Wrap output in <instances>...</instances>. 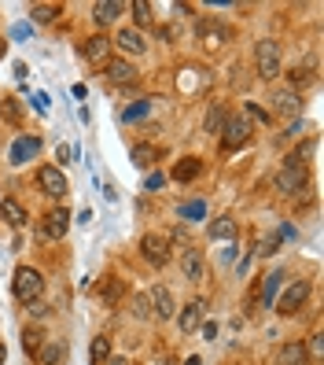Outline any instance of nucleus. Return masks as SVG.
Here are the masks:
<instances>
[{
    "instance_id": "obj_1",
    "label": "nucleus",
    "mask_w": 324,
    "mask_h": 365,
    "mask_svg": "<svg viewBox=\"0 0 324 365\" xmlns=\"http://www.w3.org/2000/svg\"><path fill=\"white\" fill-rule=\"evenodd\" d=\"M254 74L262 81H273V78L284 74V52H280V41L262 37L254 45Z\"/></svg>"
},
{
    "instance_id": "obj_2",
    "label": "nucleus",
    "mask_w": 324,
    "mask_h": 365,
    "mask_svg": "<svg viewBox=\"0 0 324 365\" xmlns=\"http://www.w3.org/2000/svg\"><path fill=\"white\" fill-rule=\"evenodd\" d=\"M273 188L280 192V196H298L302 188H306V159H298V155H291V159H284V166L276 170V178H273Z\"/></svg>"
},
{
    "instance_id": "obj_3",
    "label": "nucleus",
    "mask_w": 324,
    "mask_h": 365,
    "mask_svg": "<svg viewBox=\"0 0 324 365\" xmlns=\"http://www.w3.org/2000/svg\"><path fill=\"white\" fill-rule=\"evenodd\" d=\"M11 292H15V299L23 307H30V303H37V299L45 295V277H41V269H33V266H19L15 281H11Z\"/></svg>"
},
{
    "instance_id": "obj_4",
    "label": "nucleus",
    "mask_w": 324,
    "mask_h": 365,
    "mask_svg": "<svg viewBox=\"0 0 324 365\" xmlns=\"http://www.w3.org/2000/svg\"><path fill=\"white\" fill-rule=\"evenodd\" d=\"M251 140V118L240 111V115H229L225 130H221V148L225 152H236V148H244Z\"/></svg>"
},
{
    "instance_id": "obj_5",
    "label": "nucleus",
    "mask_w": 324,
    "mask_h": 365,
    "mask_svg": "<svg viewBox=\"0 0 324 365\" xmlns=\"http://www.w3.org/2000/svg\"><path fill=\"white\" fill-rule=\"evenodd\" d=\"M306 299H310V281H291V284H288V292L280 295L276 314H280V317H295L302 307H306Z\"/></svg>"
},
{
    "instance_id": "obj_6",
    "label": "nucleus",
    "mask_w": 324,
    "mask_h": 365,
    "mask_svg": "<svg viewBox=\"0 0 324 365\" xmlns=\"http://www.w3.org/2000/svg\"><path fill=\"white\" fill-rule=\"evenodd\" d=\"M140 255H144V262H151V266H166L169 262V240L162 232H144L140 236Z\"/></svg>"
},
{
    "instance_id": "obj_7",
    "label": "nucleus",
    "mask_w": 324,
    "mask_h": 365,
    "mask_svg": "<svg viewBox=\"0 0 324 365\" xmlns=\"http://www.w3.org/2000/svg\"><path fill=\"white\" fill-rule=\"evenodd\" d=\"M37 185H41V192H45L48 200H63V196L70 192L67 174H63L59 166H41V170H37Z\"/></svg>"
},
{
    "instance_id": "obj_8",
    "label": "nucleus",
    "mask_w": 324,
    "mask_h": 365,
    "mask_svg": "<svg viewBox=\"0 0 324 365\" xmlns=\"http://www.w3.org/2000/svg\"><path fill=\"white\" fill-rule=\"evenodd\" d=\"M67 229H70V210L56 207V210H48V218H45V225L37 229V236H45V240H63Z\"/></svg>"
},
{
    "instance_id": "obj_9",
    "label": "nucleus",
    "mask_w": 324,
    "mask_h": 365,
    "mask_svg": "<svg viewBox=\"0 0 324 365\" xmlns=\"http://www.w3.org/2000/svg\"><path fill=\"white\" fill-rule=\"evenodd\" d=\"M147 299H151V310H155V317H159V321H169V317L177 314V303H174V292H169L166 284H151Z\"/></svg>"
},
{
    "instance_id": "obj_10",
    "label": "nucleus",
    "mask_w": 324,
    "mask_h": 365,
    "mask_svg": "<svg viewBox=\"0 0 324 365\" xmlns=\"http://www.w3.org/2000/svg\"><path fill=\"white\" fill-rule=\"evenodd\" d=\"M81 56L93 63V67H107L111 63V37H103V34H96V37H89L81 45Z\"/></svg>"
},
{
    "instance_id": "obj_11",
    "label": "nucleus",
    "mask_w": 324,
    "mask_h": 365,
    "mask_svg": "<svg viewBox=\"0 0 324 365\" xmlns=\"http://www.w3.org/2000/svg\"><path fill=\"white\" fill-rule=\"evenodd\" d=\"M203 273H207L203 251H196V247H184V251H181V277H184L188 284H199V281H203Z\"/></svg>"
},
{
    "instance_id": "obj_12",
    "label": "nucleus",
    "mask_w": 324,
    "mask_h": 365,
    "mask_svg": "<svg viewBox=\"0 0 324 365\" xmlns=\"http://www.w3.org/2000/svg\"><path fill=\"white\" fill-rule=\"evenodd\" d=\"M177 317V329L184 332V336H192V332H196L199 325H203V317H207V303H203V299H192V303L181 310V314H174Z\"/></svg>"
},
{
    "instance_id": "obj_13",
    "label": "nucleus",
    "mask_w": 324,
    "mask_h": 365,
    "mask_svg": "<svg viewBox=\"0 0 324 365\" xmlns=\"http://www.w3.org/2000/svg\"><path fill=\"white\" fill-rule=\"evenodd\" d=\"M111 48H122L125 56H144V34L137 30V26H122L118 34H115V41H111Z\"/></svg>"
},
{
    "instance_id": "obj_14",
    "label": "nucleus",
    "mask_w": 324,
    "mask_h": 365,
    "mask_svg": "<svg viewBox=\"0 0 324 365\" xmlns=\"http://www.w3.org/2000/svg\"><path fill=\"white\" fill-rule=\"evenodd\" d=\"M103 78L107 85H137V67L129 59H111L103 67Z\"/></svg>"
},
{
    "instance_id": "obj_15",
    "label": "nucleus",
    "mask_w": 324,
    "mask_h": 365,
    "mask_svg": "<svg viewBox=\"0 0 324 365\" xmlns=\"http://www.w3.org/2000/svg\"><path fill=\"white\" fill-rule=\"evenodd\" d=\"M306 361H310V354H306V343H302V339L280 343L276 358H273V365H306Z\"/></svg>"
},
{
    "instance_id": "obj_16",
    "label": "nucleus",
    "mask_w": 324,
    "mask_h": 365,
    "mask_svg": "<svg viewBox=\"0 0 324 365\" xmlns=\"http://www.w3.org/2000/svg\"><path fill=\"white\" fill-rule=\"evenodd\" d=\"M273 115H280V118H295V115H302V93H291V89L273 93Z\"/></svg>"
},
{
    "instance_id": "obj_17",
    "label": "nucleus",
    "mask_w": 324,
    "mask_h": 365,
    "mask_svg": "<svg viewBox=\"0 0 324 365\" xmlns=\"http://www.w3.org/2000/svg\"><path fill=\"white\" fill-rule=\"evenodd\" d=\"M37 152H41V140L30 137V133H23V137L15 140V148H11V166H26Z\"/></svg>"
},
{
    "instance_id": "obj_18",
    "label": "nucleus",
    "mask_w": 324,
    "mask_h": 365,
    "mask_svg": "<svg viewBox=\"0 0 324 365\" xmlns=\"http://www.w3.org/2000/svg\"><path fill=\"white\" fill-rule=\"evenodd\" d=\"M125 8L129 4H122V0H96V4H93V19L100 26H111L118 15H125Z\"/></svg>"
},
{
    "instance_id": "obj_19",
    "label": "nucleus",
    "mask_w": 324,
    "mask_h": 365,
    "mask_svg": "<svg viewBox=\"0 0 324 365\" xmlns=\"http://www.w3.org/2000/svg\"><path fill=\"white\" fill-rule=\"evenodd\" d=\"M0 218H4L11 229H23L30 222V214H26V207L19 200H0Z\"/></svg>"
},
{
    "instance_id": "obj_20",
    "label": "nucleus",
    "mask_w": 324,
    "mask_h": 365,
    "mask_svg": "<svg viewBox=\"0 0 324 365\" xmlns=\"http://www.w3.org/2000/svg\"><path fill=\"white\" fill-rule=\"evenodd\" d=\"M203 174V159H196V155H188V159H181L174 170H169V178L174 181H181V185H188V181H196Z\"/></svg>"
},
{
    "instance_id": "obj_21",
    "label": "nucleus",
    "mask_w": 324,
    "mask_h": 365,
    "mask_svg": "<svg viewBox=\"0 0 324 365\" xmlns=\"http://www.w3.org/2000/svg\"><path fill=\"white\" fill-rule=\"evenodd\" d=\"M63 358H67V339H45V347L37 351L41 365H59Z\"/></svg>"
},
{
    "instance_id": "obj_22",
    "label": "nucleus",
    "mask_w": 324,
    "mask_h": 365,
    "mask_svg": "<svg viewBox=\"0 0 324 365\" xmlns=\"http://www.w3.org/2000/svg\"><path fill=\"white\" fill-rule=\"evenodd\" d=\"M225 122H229V111H225V103H210V111H207V118H203V133H214V137H221Z\"/></svg>"
},
{
    "instance_id": "obj_23",
    "label": "nucleus",
    "mask_w": 324,
    "mask_h": 365,
    "mask_svg": "<svg viewBox=\"0 0 324 365\" xmlns=\"http://www.w3.org/2000/svg\"><path fill=\"white\" fill-rule=\"evenodd\" d=\"M199 41H203V48H221L225 30H221L218 19H210V23H199Z\"/></svg>"
},
{
    "instance_id": "obj_24",
    "label": "nucleus",
    "mask_w": 324,
    "mask_h": 365,
    "mask_svg": "<svg viewBox=\"0 0 324 365\" xmlns=\"http://www.w3.org/2000/svg\"><path fill=\"white\" fill-rule=\"evenodd\" d=\"M236 232H240V225H236L229 214H221V218H214V225H210V240H232Z\"/></svg>"
},
{
    "instance_id": "obj_25",
    "label": "nucleus",
    "mask_w": 324,
    "mask_h": 365,
    "mask_svg": "<svg viewBox=\"0 0 324 365\" xmlns=\"http://www.w3.org/2000/svg\"><path fill=\"white\" fill-rule=\"evenodd\" d=\"M129 159H133V166H140V170H151V166H155V159H159V148H151V144H137L133 152H129Z\"/></svg>"
},
{
    "instance_id": "obj_26",
    "label": "nucleus",
    "mask_w": 324,
    "mask_h": 365,
    "mask_svg": "<svg viewBox=\"0 0 324 365\" xmlns=\"http://www.w3.org/2000/svg\"><path fill=\"white\" fill-rule=\"evenodd\" d=\"M41 347H45V332H41L37 325H26V329H23V351L33 358Z\"/></svg>"
},
{
    "instance_id": "obj_27",
    "label": "nucleus",
    "mask_w": 324,
    "mask_h": 365,
    "mask_svg": "<svg viewBox=\"0 0 324 365\" xmlns=\"http://www.w3.org/2000/svg\"><path fill=\"white\" fill-rule=\"evenodd\" d=\"M177 218H181V222H203V218H207V203H203V200L181 203V207H177Z\"/></svg>"
},
{
    "instance_id": "obj_28",
    "label": "nucleus",
    "mask_w": 324,
    "mask_h": 365,
    "mask_svg": "<svg viewBox=\"0 0 324 365\" xmlns=\"http://www.w3.org/2000/svg\"><path fill=\"white\" fill-rule=\"evenodd\" d=\"M56 15H63V4H33L30 8V19H33V23H41V26L56 23Z\"/></svg>"
},
{
    "instance_id": "obj_29",
    "label": "nucleus",
    "mask_w": 324,
    "mask_h": 365,
    "mask_svg": "<svg viewBox=\"0 0 324 365\" xmlns=\"http://www.w3.org/2000/svg\"><path fill=\"white\" fill-rule=\"evenodd\" d=\"M107 358H111V339H107V336H96V339L89 343V361H93V365H103Z\"/></svg>"
},
{
    "instance_id": "obj_30",
    "label": "nucleus",
    "mask_w": 324,
    "mask_h": 365,
    "mask_svg": "<svg viewBox=\"0 0 324 365\" xmlns=\"http://www.w3.org/2000/svg\"><path fill=\"white\" fill-rule=\"evenodd\" d=\"M125 11H133L137 26H151V19H155V15H151V4H147V0H133V4H129Z\"/></svg>"
},
{
    "instance_id": "obj_31",
    "label": "nucleus",
    "mask_w": 324,
    "mask_h": 365,
    "mask_svg": "<svg viewBox=\"0 0 324 365\" xmlns=\"http://www.w3.org/2000/svg\"><path fill=\"white\" fill-rule=\"evenodd\" d=\"M280 281H284V273H269V277H266V284H262V303H266V307H273Z\"/></svg>"
},
{
    "instance_id": "obj_32",
    "label": "nucleus",
    "mask_w": 324,
    "mask_h": 365,
    "mask_svg": "<svg viewBox=\"0 0 324 365\" xmlns=\"http://www.w3.org/2000/svg\"><path fill=\"white\" fill-rule=\"evenodd\" d=\"M310 78H313L310 71H298V67H295V71L288 74V81H291V93H298V89H302V85H310Z\"/></svg>"
},
{
    "instance_id": "obj_33",
    "label": "nucleus",
    "mask_w": 324,
    "mask_h": 365,
    "mask_svg": "<svg viewBox=\"0 0 324 365\" xmlns=\"http://www.w3.org/2000/svg\"><path fill=\"white\" fill-rule=\"evenodd\" d=\"M151 111V103L144 100V103H137V107H129V111H122V122H133V118H140V115H147Z\"/></svg>"
},
{
    "instance_id": "obj_34",
    "label": "nucleus",
    "mask_w": 324,
    "mask_h": 365,
    "mask_svg": "<svg viewBox=\"0 0 324 365\" xmlns=\"http://www.w3.org/2000/svg\"><path fill=\"white\" fill-rule=\"evenodd\" d=\"M133 314H137V317H151V299H147V295H137V299H133Z\"/></svg>"
},
{
    "instance_id": "obj_35",
    "label": "nucleus",
    "mask_w": 324,
    "mask_h": 365,
    "mask_svg": "<svg viewBox=\"0 0 324 365\" xmlns=\"http://www.w3.org/2000/svg\"><path fill=\"white\" fill-rule=\"evenodd\" d=\"M244 115H247V118H258V122H266V125H269V111H262L258 103H244Z\"/></svg>"
},
{
    "instance_id": "obj_36",
    "label": "nucleus",
    "mask_w": 324,
    "mask_h": 365,
    "mask_svg": "<svg viewBox=\"0 0 324 365\" xmlns=\"http://www.w3.org/2000/svg\"><path fill=\"white\" fill-rule=\"evenodd\" d=\"M103 299H107V303H118V281H115V277H107V281H103Z\"/></svg>"
},
{
    "instance_id": "obj_37",
    "label": "nucleus",
    "mask_w": 324,
    "mask_h": 365,
    "mask_svg": "<svg viewBox=\"0 0 324 365\" xmlns=\"http://www.w3.org/2000/svg\"><path fill=\"white\" fill-rule=\"evenodd\" d=\"M276 247H280V240H276V236H269V240L258 244V255H276Z\"/></svg>"
},
{
    "instance_id": "obj_38",
    "label": "nucleus",
    "mask_w": 324,
    "mask_h": 365,
    "mask_svg": "<svg viewBox=\"0 0 324 365\" xmlns=\"http://www.w3.org/2000/svg\"><path fill=\"white\" fill-rule=\"evenodd\" d=\"M162 185H166V178H162V174H147V181H144V188H147V192H151V188H162Z\"/></svg>"
},
{
    "instance_id": "obj_39",
    "label": "nucleus",
    "mask_w": 324,
    "mask_h": 365,
    "mask_svg": "<svg viewBox=\"0 0 324 365\" xmlns=\"http://www.w3.org/2000/svg\"><path fill=\"white\" fill-rule=\"evenodd\" d=\"M320 336H310V347H306V354H313V358H320Z\"/></svg>"
},
{
    "instance_id": "obj_40",
    "label": "nucleus",
    "mask_w": 324,
    "mask_h": 365,
    "mask_svg": "<svg viewBox=\"0 0 324 365\" xmlns=\"http://www.w3.org/2000/svg\"><path fill=\"white\" fill-rule=\"evenodd\" d=\"M30 314H33V317H45V314H48V307L37 299V303H30Z\"/></svg>"
},
{
    "instance_id": "obj_41",
    "label": "nucleus",
    "mask_w": 324,
    "mask_h": 365,
    "mask_svg": "<svg viewBox=\"0 0 324 365\" xmlns=\"http://www.w3.org/2000/svg\"><path fill=\"white\" fill-rule=\"evenodd\" d=\"M203 336L214 339V336H218V325H214V321H210V325H203Z\"/></svg>"
},
{
    "instance_id": "obj_42",
    "label": "nucleus",
    "mask_w": 324,
    "mask_h": 365,
    "mask_svg": "<svg viewBox=\"0 0 324 365\" xmlns=\"http://www.w3.org/2000/svg\"><path fill=\"white\" fill-rule=\"evenodd\" d=\"M4 358H8V351H4V343H0V365H4Z\"/></svg>"
},
{
    "instance_id": "obj_43",
    "label": "nucleus",
    "mask_w": 324,
    "mask_h": 365,
    "mask_svg": "<svg viewBox=\"0 0 324 365\" xmlns=\"http://www.w3.org/2000/svg\"><path fill=\"white\" fill-rule=\"evenodd\" d=\"M166 365H181V361H166Z\"/></svg>"
},
{
    "instance_id": "obj_44",
    "label": "nucleus",
    "mask_w": 324,
    "mask_h": 365,
    "mask_svg": "<svg viewBox=\"0 0 324 365\" xmlns=\"http://www.w3.org/2000/svg\"><path fill=\"white\" fill-rule=\"evenodd\" d=\"M107 365H122V361H107Z\"/></svg>"
}]
</instances>
